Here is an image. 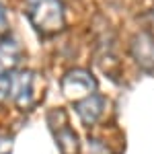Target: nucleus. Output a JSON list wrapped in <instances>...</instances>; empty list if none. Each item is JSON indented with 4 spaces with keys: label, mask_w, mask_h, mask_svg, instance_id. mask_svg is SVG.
<instances>
[{
    "label": "nucleus",
    "mask_w": 154,
    "mask_h": 154,
    "mask_svg": "<svg viewBox=\"0 0 154 154\" xmlns=\"http://www.w3.org/2000/svg\"><path fill=\"white\" fill-rule=\"evenodd\" d=\"M76 113H78L80 121L86 128H93V125H97L101 121L103 113H105V99L99 93H93L91 97H86V99L76 103Z\"/></svg>",
    "instance_id": "423d86ee"
},
{
    "label": "nucleus",
    "mask_w": 154,
    "mask_h": 154,
    "mask_svg": "<svg viewBox=\"0 0 154 154\" xmlns=\"http://www.w3.org/2000/svg\"><path fill=\"white\" fill-rule=\"evenodd\" d=\"M11 97V74H0V105Z\"/></svg>",
    "instance_id": "6e6552de"
},
{
    "label": "nucleus",
    "mask_w": 154,
    "mask_h": 154,
    "mask_svg": "<svg viewBox=\"0 0 154 154\" xmlns=\"http://www.w3.org/2000/svg\"><path fill=\"white\" fill-rule=\"evenodd\" d=\"M60 88H62V95L68 101L78 103V101H82L86 97H91L93 93H97V80L88 70L72 68L62 76Z\"/></svg>",
    "instance_id": "7ed1b4c3"
},
{
    "label": "nucleus",
    "mask_w": 154,
    "mask_h": 154,
    "mask_svg": "<svg viewBox=\"0 0 154 154\" xmlns=\"http://www.w3.org/2000/svg\"><path fill=\"white\" fill-rule=\"evenodd\" d=\"M140 21L144 23V31H150V33H154V8L148 12H144L142 17H140Z\"/></svg>",
    "instance_id": "1a4fd4ad"
},
{
    "label": "nucleus",
    "mask_w": 154,
    "mask_h": 154,
    "mask_svg": "<svg viewBox=\"0 0 154 154\" xmlns=\"http://www.w3.org/2000/svg\"><path fill=\"white\" fill-rule=\"evenodd\" d=\"M12 152V138L0 131V154H11Z\"/></svg>",
    "instance_id": "9d476101"
},
{
    "label": "nucleus",
    "mask_w": 154,
    "mask_h": 154,
    "mask_svg": "<svg viewBox=\"0 0 154 154\" xmlns=\"http://www.w3.org/2000/svg\"><path fill=\"white\" fill-rule=\"evenodd\" d=\"M25 14L31 27L43 37H56L66 27L64 2L62 0H27Z\"/></svg>",
    "instance_id": "f257e3e1"
},
{
    "label": "nucleus",
    "mask_w": 154,
    "mask_h": 154,
    "mask_svg": "<svg viewBox=\"0 0 154 154\" xmlns=\"http://www.w3.org/2000/svg\"><path fill=\"white\" fill-rule=\"evenodd\" d=\"M8 27H11V25H8V14H6L2 2H0V37H4L8 33Z\"/></svg>",
    "instance_id": "9b49d317"
},
{
    "label": "nucleus",
    "mask_w": 154,
    "mask_h": 154,
    "mask_svg": "<svg viewBox=\"0 0 154 154\" xmlns=\"http://www.w3.org/2000/svg\"><path fill=\"white\" fill-rule=\"evenodd\" d=\"M130 56L140 70L154 74V33L144 29L136 33L130 41Z\"/></svg>",
    "instance_id": "39448f33"
},
{
    "label": "nucleus",
    "mask_w": 154,
    "mask_h": 154,
    "mask_svg": "<svg viewBox=\"0 0 154 154\" xmlns=\"http://www.w3.org/2000/svg\"><path fill=\"white\" fill-rule=\"evenodd\" d=\"M23 49L14 37H0V74H12L21 64Z\"/></svg>",
    "instance_id": "0eeeda50"
},
{
    "label": "nucleus",
    "mask_w": 154,
    "mask_h": 154,
    "mask_svg": "<svg viewBox=\"0 0 154 154\" xmlns=\"http://www.w3.org/2000/svg\"><path fill=\"white\" fill-rule=\"evenodd\" d=\"M48 123H49V130L54 134V138H56V142H58L60 152L62 154H80V138L70 128L64 109H51L48 113Z\"/></svg>",
    "instance_id": "20e7f679"
},
{
    "label": "nucleus",
    "mask_w": 154,
    "mask_h": 154,
    "mask_svg": "<svg viewBox=\"0 0 154 154\" xmlns=\"http://www.w3.org/2000/svg\"><path fill=\"white\" fill-rule=\"evenodd\" d=\"M43 88L41 76L35 70H21L11 74V99L19 111H33Z\"/></svg>",
    "instance_id": "f03ea898"
}]
</instances>
